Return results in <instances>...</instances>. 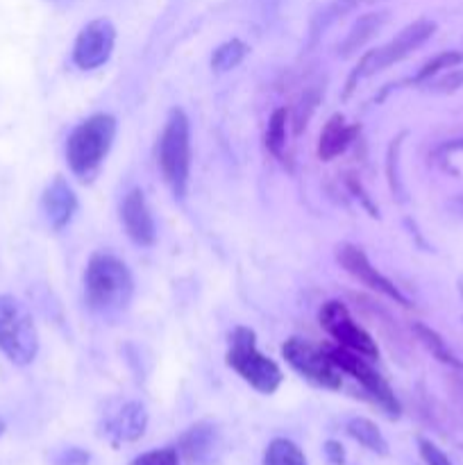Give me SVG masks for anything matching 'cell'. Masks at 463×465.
<instances>
[{"instance_id":"obj_1","label":"cell","mask_w":463,"mask_h":465,"mask_svg":"<svg viewBox=\"0 0 463 465\" xmlns=\"http://www.w3.org/2000/svg\"><path fill=\"white\" fill-rule=\"evenodd\" d=\"M86 304L94 312L112 316L123 312L134 295V280L125 262L109 252L91 254L84 271Z\"/></svg>"},{"instance_id":"obj_2","label":"cell","mask_w":463,"mask_h":465,"mask_svg":"<svg viewBox=\"0 0 463 465\" xmlns=\"http://www.w3.org/2000/svg\"><path fill=\"white\" fill-rule=\"evenodd\" d=\"M116 139V118L112 114H94L71 132L66 141L68 168L80 180H89L107 157Z\"/></svg>"},{"instance_id":"obj_3","label":"cell","mask_w":463,"mask_h":465,"mask_svg":"<svg viewBox=\"0 0 463 465\" xmlns=\"http://www.w3.org/2000/svg\"><path fill=\"white\" fill-rule=\"evenodd\" d=\"M157 162L177 198H184L191 175V125L184 109L172 107L159 136Z\"/></svg>"},{"instance_id":"obj_4","label":"cell","mask_w":463,"mask_h":465,"mask_svg":"<svg viewBox=\"0 0 463 465\" xmlns=\"http://www.w3.org/2000/svg\"><path fill=\"white\" fill-rule=\"evenodd\" d=\"M227 366L243 381H248L254 391L271 395L280 389L281 371L271 357L259 352L254 331L248 327H236L230 334V350H227Z\"/></svg>"},{"instance_id":"obj_5","label":"cell","mask_w":463,"mask_h":465,"mask_svg":"<svg viewBox=\"0 0 463 465\" xmlns=\"http://www.w3.org/2000/svg\"><path fill=\"white\" fill-rule=\"evenodd\" d=\"M0 352L16 366H27L39 352L34 318L14 295H0Z\"/></svg>"},{"instance_id":"obj_6","label":"cell","mask_w":463,"mask_h":465,"mask_svg":"<svg viewBox=\"0 0 463 465\" xmlns=\"http://www.w3.org/2000/svg\"><path fill=\"white\" fill-rule=\"evenodd\" d=\"M434 32H436V23L427 21V18H420V21H413L411 25L404 27L402 32H398V36H395V39H390L386 45H381V48L370 50V53L363 54L361 62H359V66H357V71H354L352 77H350L345 95L352 94L354 82H357L359 77L372 75V73L384 71V68L402 62L407 54H411L413 50L420 48V45L425 44V41L429 39Z\"/></svg>"},{"instance_id":"obj_7","label":"cell","mask_w":463,"mask_h":465,"mask_svg":"<svg viewBox=\"0 0 463 465\" xmlns=\"http://www.w3.org/2000/svg\"><path fill=\"white\" fill-rule=\"evenodd\" d=\"M281 354L286 361L295 368L302 377H307L313 384L322 389L339 391L343 386V372L336 366L330 352H322L320 348L311 345L302 339H289L281 345Z\"/></svg>"},{"instance_id":"obj_8","label":"cell","mask_w":463,"mask_h":465,"mask_svg":"<svg viewBox=\"0 0 463 465\" xmlns=\"http://www.w3.org/2000/svg\"><path fill=\"white\" fill-rule=\"evenodd\" d=\"M318 321H320L322 330L339 343V348L357 352L366 359L379 357V350H377L372 336L350 316L348 307L339 300H330V302L322 304L320 312H318Z\"/></svg>"},{"instance_id":"obj_9","label":"cell","mask_w":463,"mask_h":465,"mask_svg":"<svg viewBox=\"0 0 463 465\" xmlns=\"http://www.w3.org/2000/svg\"><path fill=\"white\" fill-rule=\"evenodd\" d=\"M331 359H334L336 366L340 368V372H345V375L354 377V380L359 381V384L366 389V393L370 395L372 400H375L377 404H379L381 409H384L389 416L398 418L399 416V402L398 398H395L393 389L389 386V381L384 380V377L379 375V372L375 371V368L368 363L366 357H361V354L357 352H350V350L345 348H336L331 350Z\"/></svg>"},{"instance_id":"obj_10","label":"cell","mask_w":463,"mask_h":465,"mask_svg":"<svg viewBox=\"0 0 463 465\" xmlns=\"http://www.w3.org/2000/svg\"><path fill=\"white\" fill-rule=\"evenodd\" d=\"M116 45V27L109 18L86 23L73 45V62L82 71H95L109 62Z\"/></svg>"},{"instance_id":"obj_11","label":"cell","mask_w":463,"mask_h":465,"mask_svg":"<svg viewBox=\"0 0 463 465\" xmlns=\"http://www.w3.org/2000/svg\"><path fill=\"white\" fill-rule=\"evenodd\" d=\"M336 259H339L340 266H343L345 271L354 277V280L361 282L363 286H368V289L386 295V298L395 300V302L402 304V307H411V302L404 298L402 291H399L393 282L386 280V277L381 275V272L377 271L370 262H368L366 252H363L361 248H357V245H352V243L336 245Z\"/></svg>"},{"instance_id":"obj_12","label":"cell","mask_w":463,"mask_h":465,"mask_svg":"<svg viewBox=\"0 0 463 465\" xmlns=\"http://www.w3.org/2000/svg\"><path fill=\"white\" fill-rule=\"evenodd\" d=\"M121 223L136 245H153L157 241V225L141 189H132L121 203Z\"/></svg>"},{"instance_id":"obj_13","label":"cell","mask_w":463,"mask_h":465,"mask_svg":"<svg viewBox=\"0 0 463 465\" xmlns=\"http://www.w3.org/2000/svg\"><path fill=\"white\" fill-rule=\"evenodd\" d=\"M41 212L53 230H64L77 212V195L62 175L54 177L41 195Z\"/></svg>"},{"instance_id":"obj_14","label":"cell","mask_w":463,"mask_h":465,"mask_svg":"<svg viewBox=\"0 0 463 465\" xmlns=\"http://www.w3.org/2000/svg\"><path fill=\"white\" fill-rule=\"evenodd\" d=\"M148 411L139 402H125L107 422V434L118 443H134L145 434Z\"/></svg>"},{"instance_id":"obj_15","label":"cell","mask_w":463,"mask_h":465,"mask_svg":"<svg viewBox=\"0 0 463 465\" xmlns=\"http://www.w3.org/2000/svg\"><path fill=\"white\" fill-rule=\"evenodd\" d=\"M359 130H361L359 125H348V123H345L343 114H334V116L325 123L320 136H318V157H320L322 162L336 159L340 153L348 150V145L352 143L354 136L359 134Z\"/></svg>"},{"instance_id":"obj_16","label":"cell","mask_w":463,"mask_h":465,"mask_svg":"<svg viewBox=\"0 0 463 465\" xmlns=\"http://www.w3.org/2000/svg\"><path fill=\"white\" fill-rule=\"evenodd\" d=\"M216 445V431L212 425H195L182 436V454L191 465H202L212 459Z\"/></svg>"},{"instance_id":"obj_17","label":"cell","mask_w":463,"mask_h":465,"mask_svg":"<svg viewBox=\"0 0 463 465\" xmlns=\"http://www.w3.org/2000/svg\"><path fill=\"white\" fill-rule=\"evenodd\" d=\"M384 21H386L384 12L363 14V16L354 23L352 30L348 32V39H345L343 45H340V54H343V57H350L352 53H357V50L361 48L368 39H372V36H375V32L384 25Z\"/></svg>"},{"instance_id":"obj_18","label":"cell","mask_w":463,"mask_h":465,"mask_svg":"<svg viewBox=\"0 0 463 465\" xmlns=\"http://www.w3.org/2000/svg\"><path fill=\"white\" fill-rule=\"evenodd\" d=\"M413 334L418 336L422 345L427 348V352L436 359V361L445 363L449 368H457V371H463V361L452 352V350L445 345V341L440 339L438 331H434L431 327L422 325V322H413Z\"/></svg>"},{"instance_id":"obj_19","label":"cell","mask_w":463,"mask_h":465,"mask_svg":"<svg viewBox=\"0 0 463 465\" xmlns=\"http://www.w3.org/2000/svg\"><path fill=\"white\" fill-rule=\"evenodd\" d=\"M348 434L352 436L357 443H361L363 448H368L375 454H389V445H386V439L381 436L379 427L375 422H370L368 418H354V420L348 422Z\"/></svg>"},{"instance_id":"obj_20","label":"cell","mask_w":463,"mask_h":465,"mask_svg":"<svg viewBox=\"0 0 463 465\" xmlns=\"http://www.w3.org/2000/svg\"><path fill=\"white\" fill-rule=\"evenodd\" d=\"M248 53H250V48L245 41H241V39L225 41V44H221L216 50H213L212 68L216 73L232 71V68H236L245 57H248Z\"/></svg>"},{"instance_id":"obj_21","label":"cell","mask_w":463,"mask_h":465,"mask_svg":"<svg viewBox=\"0 0 463 465\" xmlns=\"http://www.w3.org/2000/svg\"><path fill=\"white\" fill-rule=\"evenodd\" d=\"M266 465H309L302 450L286 439H275L266 450Z\"/></svg>"},{"instance_id":"obj_22","label":"cell","mask_w":463,"mask_h":465,"mask_svg":"<svg viewBox=\"0 0 463 465\" xmlns=\"http://www.w3.org/2000/svg\"><path fill=\"white\" fill-rule=\"evenodd\" d=\"M286 123H289V114H286L284 107L275 109L268 121V130H266V148L275 154L277 159L284 157L286 150Z\"/></svg>"},{"instance_id":"obj_23","label":"cell","mask_w":463,"mask_h":465,"mask_svg":"<svg viewBox=\"0 0 463 465\" xmlns=\"http://www.w3.org/2000/svg\"><path fill=\"white\" fill-rule=\"evenodd\" d=\"M461 62H463V53H457V50H445V53L431 57L429 62H427L425 66L418 71V75L413 77V82H416V84H420V82H427V80H431L434 75H438L440 71L457 68Z\"/></svg>"},{"instance_id":"obj_24","label":"cell","mask_w":463,"mask_h":465,"mask_svg":"<svg viewBox=\"0 0 463 465\" xmlns=\"http://www.w3.org/2000/svg\"><path fill=\"white\" fill-rule=\"evenodd\" d=\"M130 465H182L180 463V452L172 448H162L153 450V452H145L141 457H136Z\"/></svg>"},{"instance_id":"obj_25","label":"cell","mask_w":463,"mask_h":465,"mask_svg":"<svg viewBox=\"0 0 463 465\" xmlns=\"http://www.w3.org/2000/svg\"><path fill=\"white\" fill-rule=\"evenodd\" d=\"M420 457L427 465H452V461L445 457L443 450H438L431 440H425V439L420 440Z\"/></svg>"},{"instance_id":"obj_26","label":"cell","mask_w":463,"mask_h":465,"mask_svg":"<svg viewBox=\"0 0 463 465\" xmlns=\"http://www.w3.org/2000/svg\"><path fill=\"white\" fill-rule=\"evenodd\" d=\"M461 86H463V68H457V71H449L448 75L440 77V80L434 84V91H438V94H452V91L461 89Z\"/></svg>"},{"instance_id":"obj_27","label":"cell","mask_w":463,"mask_h":465,"mask_svg":"<svg viewBox=\"0 0 463 465\" xmlns=\"http://www.w3.org/2000/svg\"><path fill=\"white\" fill-rule=\"evenodd\" d=\"M327 454H330V459L336 465L343 463V448H340L339 443H334V440H330V443H327Z\"/></svg>"},{"instance_id":"obj_28","label":"cell","mask_w":463,"mask_h":465,"mask_svg":"<svg viewBox=\"0 0 463 465\" xmlns=\"http://www.w3.org/2000/svg\"><path fill=\"white\" fill-rule=\"evenodd\" d=\"M3 431H5V422H3V418H0V436H3Z\"/></svg>"},{"instance_id":"obj_29","label":"cell","mask_w":463,"mask_h":465,"mask_svg":"<svg viewBox=\"0 0 463 465\" xmlns=\"http://www.w3.org/2000/svg\"><path fill=\"white\" fill-rule=\"evenodd\" d=\"M458 293H461V298H463V280L458 282Z\"/></svg>"}]
</instances>
